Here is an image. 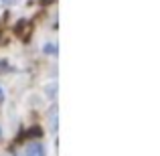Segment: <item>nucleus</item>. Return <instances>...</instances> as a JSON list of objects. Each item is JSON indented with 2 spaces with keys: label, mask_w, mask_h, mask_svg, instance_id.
Segmentation results:
<instances>
[{
  "label": "nucleus",
  "mask_w": 160,
  "mask_h": 156,
  "mask_svg": "<svg viewBox=\"0 0 160 156\" xmlns=\"http://www.w3.org/2000/svg\"><path fill=\"white\" fill-rule=\"evenodd\" d=\"M4 4H8V6H10V4H14V0H4Z\"/></svg>",
  "instance_id": "obj_4"
},
{
  "label": "nucleus",
  "mask_w": 160,
  "mask_h": 156,
  "mask_svg": "<svg viewBox=\"0 0 160 156\" xmlns=\"http://www.w3.org/2000/svg\"><path fill=\"white\" fill-rule=\"evenodd\" d=\"M2 102H4V89L0 87V103H2Z\"/></svg>",
  "instance_id": "obj_3"
},
{
  "label": "nucleus",
  "mask_w": 160,
  "mask_h": 156,
  "mask_svg": "<svg viewBox=\"0 0 160 156\" xmlns=\"http://www.w3.org/2000/svg\"><path fill=\"white\" fill-rule=\"evenodd\" d=\"M43 51L47 55H57V45L55 43H45L43 45Z\"/></svg>",
  "instance_id": "obj_2"
},
{
  "label": "nucleus",
  "mask_w": 160,
  "mask_h": 156,
  "mask_svg": "<svg viewBox=\"0 0 160 156\" xmlns=\"http://www.w3.org/2000/svg\"><path fill=\"white\" fill-rule=\"evenodd\" d=\"M27 156H47V148L41 142H32L27 146Z\"/></svg>",
  "instance_id": "obj_1"
}]
</instances>
